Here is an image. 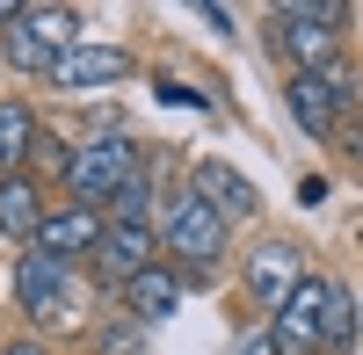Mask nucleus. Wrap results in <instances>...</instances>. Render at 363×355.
<instances>
[{
  "instance_id": "nucleus-1",
  "label": "nucleus",
  "mask_w": 363,
  "mask_h": 355,
  "mask_svg": "<svg viewBox=\"0 0 363 355\" xmlns=\"http://www.w3.org/2000/svg\"><path fill=\"white\" fill-rule=\"evenodd\" d=\"M225 240H233V225L211 211L196 189H182L167 211H160V254L182 261V269H196V276H211L225 261Z\"/></svg>"
},
{
  "instance_id": "nucleus-2",
  "label": "nucleus",
  "mask_w": 363,
  "mask_h": 355,
  "mask_svg": "<svg viewBox=\"0 0 363 355\" xmlns=\"http://www.w3.org/2000/svg\"><path fill=\"white\" fill-rule=\"evenodd\" d=\"M138 174H145L138 138H124V131H102V138H80V145H73L66 189H73V203H95V211H109V196L124 189V182H138Z\"/></svg>"
},
{
  "instance_id": "nucleus-3",
  "label": "nucleus",
  "mask_w": 363,
  "mask_h": 355,
  "mask_svg": "<svg viewBox=\"0 0 363 355\" xmlns=\"http://www.w3.org/2000/svg\"><path fill=\"white\" fill-rule=\"evenodd\" d=\"M342 0H320V8H284L277 15V51L291 58V73H327L342 66Z\"/></svg>"
},
{
  "instance_id": "nucleus-4",
  "label": "nucleus",
  "mask_w": 363,
  "mask_h": 355,
  "mask_svg": "<svg viewBox=\"0 0 363 355\" xmlns=\"http://www.w3.org/2000/svg\"><path fill=\"white\" fill-rule=\"evenodd\" d=\"M73 44H80L73 8H22V22L8 29V58L22 73H51V58H66Z\"/></svg>"
},
{
  "instance_id": "nucleus-5",
  "label": "nucleus",
  "mask_w": 363,
  "mask_h": 355,
  "mask_svg": "<svg viewBox=\"0 0 363 355\" xmlns=\"http://www.w3.org/2000/svg\"><path fill=\"white\" fill-rule=\"evenodd\" d=\"M313 269H306V247L298 240H262L255 254H247V298L262 305V312H284L291 305V290L306 283Z\"/></svg>"
},
{
  "instance_id": "nucleus-6",
  "label": "nucleus",
  "mask_w": 363,
  "mask_h": 355,
  "mask_svg": "<svg viewBox=\"0 0 363 355\" xmlns=\"http://www.w3.org/2000/svg\"><path fill=\"white\" fill-rule=\"evenodd\" d=\"M102 232H109V218L95 211V203H51V218H44V232H37V247L58 254V261L73 269V261H95V254H102Z\"/></svg>"
},
{
  "instance_id": "nucleus-7",
  "label": "nucleus",
  "mask_w": 363,
  "mask_h": 355,
  "mask_svg": "<svg viewBox=\"0 0 363 355\" xmlns=\"http://www.w3.org/2000/svg\"><path fill=\"white\" fill-rule=\"evenodd\" d=\"M327 290H335V276H306L291 290V305L269 319V334H277L284 355H313L320 348V327H327Z\"/></svg>"
},
{
  "instance_id": "nucleus-8",
  "label": "nucleus",
  "mask_w": 363,
  "mask_h": 355,
  "mask_svg": "<svg viewBox=\"0 0 363 355\" xmlns=\"http://www.w3.org/2000/svg\"><path fill=\"white\" fill-rule=\"evenodd\" d=\"M153 254H160V225H109L102 232V254H95V276L109 290H124L131 276L153 269Z\"/></svg>"
},
{
  "instance_id": "nucleus-9",
  "label": "nucleus",
  "mask_w": 363,
  "mask_h": 355,
  "mask_svg": "<svg viewBox=\"0 0 363 355\" xmlns=\"http://www.w3.org/2000/svg\"><path fill=\"white\" fill-rule=\"evenodd\" d=\"M189 189H196L225 225H240V218H255V211H262V189H255L233 160H196V167H189Z\"/></svg>"
},
{
  "instance_id": "nucleus-10",
  "label": "nucleus",
  "mask_w": 363,
  "mask_h": 355,
  "mask_svg": "<svg viewBox=\"0 0 363 355\" xmlns=\"http://www.w3.org/2000/svg\"><path fill=\"white\" fill-rule=\"evenodd\" d=\"M51 87H109V80H131V51L116 44H73L66 58H51Z\"/></svg>"
},
{
  "instance_id": "nucleus-11",
  "label": "nucleus",
  "mask_w": 363,
  "mask_h": 355,
  "mask_svg": "<svg viewBox=\"0 0 363 355\" xmlns=\"http://www.w3.org/2000/svg\"><path fill=\"white\" fill-rule=\"evenodd\" d=\"M44 218H51V203H44V182H37V174H8V182H0V240H15V247H37Z\"/></svg>"
},
{
  "instance_id": "nucleus-12",
  "label": "nucleus",
  "mask_w": 363,
  "mask_h": 355,
  "mask_svg": "<svg viewBox=\"0 0 363 355\" xmlns=\"http://www.w3.org/2000/svg\"><path fill=\"white\" fill-rule=\"evenodd\" d=\"M174 305H182V276L167 269V261H153L145 276L124 283V312L138 319V327H160V319H174Z\"/></svg>"
},
{
  "instance_id": "nucleus-13",
  "label": "nucleus",
  "mask_w": 363,
  "mask_h": 355,
  "mask_svg": "<svg viewBox=\"0 0 363 355\" xmlns=\"http://www.w3.org/2000/svg\"><path fill=\"white\" fill-rule=\"evenodd\" d=\"M37 138H44L37 109H29L22 95H0V182H8V174H29V153H37Z\"/></svg>"
},
{
  "instance_id": "nucleus-14",
  "label": "nucleus",
  "mask_w": 363,
  "mask_h": 355,
  "mask_svg": "<svg viewBox=\"0 0 363 355\" xmlns=\"http://www.w3.org/2000/svg\"><path fill=\"white\" fill-rule=\"evenodd\" d=\"M22 319H29V327H37V341H44V334H58V327H80V319H87V298H80V276L51 283V290H29V298H22Z\"/></svg>"
},
{
  "instance_id": "nucleus-15",
  "label": "nucleus",
  "mask_w": 363,
  "mask_h": 355,
  "mask_svg": "<svg viewBox=\"0 0 363 355\" xmlns=\"http://www.w3.org/2000/svg\"><path fill=\"white\" fill-rule=\"evenodd\" d=\"M284 102H291V116H298L313 138H327V131L342 124V102H335V87H327L320 73H291V80H284Z\"/></svg>"
},
{
  "instance_id": "nucleus-16",
  "label": "nucleus",
  "mask_w": 363,
  "mask_h": 355,
  "mask_svg": "<svg viewBox=\"0 0 363 355\" xmlns=\"http://www.w3.org/2000/svg\"><path fill=\"white\" fill-rule=\"evenodd\" d=\"M363 341V305H356V290L335 283L327 290V327H320V355H349Z\"/></svg>"
},
{
  "instance_id": "nucleus-17",
  "label": "nucleus",
  "mask_w": 363,
  "mask_h": 355,
  "mask_svg": "<svg viewBox=\"0 0 363 355\" xmlns=\"http://www.w3.org/2000/svg\"><path fill=\"white\" fill-rule=\"evenodd\" d=\"M66 276H80V269H66L58 254H44V247H22V261H15V290L29 298V290H51V283H66Z\"/></svg>"
},
{
  "instance_id": "nucleus-18",
  "label": "nucleus",
  "mask_w": 363,
  "mask_h": 355,
  "mask_svg": "<svg viewBox=\"0 0 363 355\" xmlns=\"http://www.w3.org/2000/svg\"><path fill=\"white\" fill-rule=\"evenodd\" d=\"M145 334H153V327H138L131 312L124 319H102V327H95V355H153Z\"/></svg>"
},
{
  "instance_id": "nucleus-19",
  "label": "nucleus",
  "mask_w": 363,
  "mask_h": 355,
  "mask_svg": "<svg viewBox=\"0 0 363 355\" xmlns=\"http://www.w3.org/2000/svg\"><path fill=\"white\" fill-rule=\"evenodd\" d=\"M109 225H153V174H138V182H124L109 196V211H102Z\"/></svg>"
},
{
  "instance_id": "nucleus-20",
  "label": "nucleus",
  "mask_w": 363,
  "mask_h": 355,
  "mask_svg": "<svg viewBox=\"0 0 363 355\" xmlns=\"http://www.w3.org/2000/svg\"><path fill=\"white\" fill-rule=\"evenodd\" d=\"M66 167H73V145L58 138V131H44L37 153H29V174H58V182H66Z\"/></svg>"
},
{
  "instance_id": "nucleus-21",
  "label": "nucleus",
  "mask_w": 363,
  "mask_h": 355,
  "mask_svg": "<svg viewBox=\"0 0 363 355\" xmlns=\"http://www.w3.org/2000/svg\"><path fill=\"white\" fill-rule=\"evenodd\" d=\"M160 102H167V109H211L203 87H182V80H160Z\"/></svg>"
},
{
  "instance_id": "nucleus-22",
  "label": "nucleus",
  "mask_w": 363,
  "mask_h": 355,
  "mask_svg": "<svg viewBox=\"0 0 363 355\" xmlns=\"http://www.w3.org/2000/svg\"><path fill=\"white\" fill-rule=\"evenodd\" d=\"M225 355H284V348H277V334H269V327H247V334H240Z\"/></svg>"
},
{
  "instance_id": "nucleus-23",
  "label": "nucleus",
  "mask_w": 363,
  "mask_h": 355,
  "mask_svg": "<svg viewBox=\"0 0 363 355\" xmlns=\"http://www.w3.org/2000/svg\"><path fill=\"white\" fill-rule=\"evenodd\" d=\"M298 203H306V211H313V203H327V174H306V182H298Z\"/></svg>"
},
{
  "instance_id": "nucleus-24",
  "label": "nucleus",
  "mask_w": 363,
  "mask_h": 355,
  "mask_svg": "<svg viewBox=\"0 0 363 355\" xmlns=\"http://www.w3.org/2000/svg\"><path fill=\"white\" fill-rule=\"evenodd\" d=\"M0 355H51V341H37V334H22V341H8Z\"/></svg>"
},
{
  "instance_id": "nucleus-25",
  "label": "nucleus",
  "mask_w": 363,
  "mask_h": 355,
  "mask_svg": "<svg viewBox=\"0 0 363 355\" xmlns=\"http://www.w3.org/2000/svg\"><path fill=\"white\" fill-rule=\"evenodd\" d=\"M22 22V8H15V0H0V29H15Z\"/></svg>"
}]
</instances>
